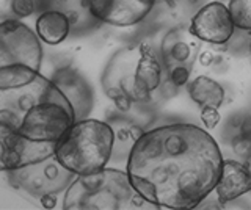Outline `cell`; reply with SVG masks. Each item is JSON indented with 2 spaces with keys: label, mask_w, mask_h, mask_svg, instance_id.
<instances>
[{
  "label": "cell",
  "mask_w": 251,
  "mask_h": 210,
  "mask_svg": "<svg viewBox=\"0 0 251 210\" xmlns=\"http://www.w3.org/2000/svg\"><path fill=\"white\" fill-rule=\"evenodd\" d=\"M223 155L215 138L187 122L146 130L133 141L126 173L157 209H196L215 190Z\"/></svg>",
  "instance_id": "cell-1"
},
{
  "label": "cell",
  "mask_w": 251,
  "mask_h": 210,
  "mask_svg": "<svg viewBox=\"0 0 251 210\" xmlns=\"http://www.w3.org/2000/svg\"><path fill=\"white\" fill-rule=\"evenodd\" d=\"M75 119L57 82L24 65L0 68V171L50 160Z\"/></svg>",
  "instance_id": "cell-2"
},
{
  "label": "cell",
  "mask_w": 251,
  "mask_h": 210,
  "mask_svg": "<svg viewBox=\"0 0 251 210\" xmlns=\"http://www.w3.org/2000/svg\"><path fill=\"white\" fill-rule=\"evenodd\" d=\"M115 140V130L108 122L75 119L60 138L53 157L74 176L96 173L107 166Z\"/></svg>",
  "instance_id": "cell-3"
},
{
  "label": "cell",
  "mask_w": 251,
  "mask_h": 210,
  "mask_svg": "<svg viewBox=\"0 0 251 210\" xmlns=\"http://www.w3.org/2000/svg\"><path fill=\"white\" fill-rule=\"evenodd\" d=\"M127 173L102 168L96 173L77 176L63 198L65 210H127L133 209L135 194Z\"/></svg>",
  "instance_id": "cell-4"
},
{
  "label": "cell",
  "mask_w": 251,
  "mask_h": 210,
  "mask_svg": "<svg viewBox=\"0 0 251 210\" xmlns=\"http://www.w3.org/2000/svg\"><path fill=\"white\" fill-rule=\"evenodd\" d=\"M43 47L39 36L21 21L0 22V68L24 65L39 71Z\"/></svg>",
  "instance_id": "cell-5"
},
{
  "label": "cell",
  "mask_w": 251,
  "mask_h": 210,
  "mask_svg": "<svg viewBox=\"0 0 251 210\" xmlns=\"http://www.w3.org/2000/svg\"><path fill=\"white\" fill-rule=\"evenodd\" d=\"M234 28L229 8L217 0L201 6L188 25V30L196 40L215 46H223L229 41L234 35Z\"/></svg>",
  "instance_id": "cell-6"
},
{
  "label": "cell",
  "mask_w": 251,
  "mask_h": 210,
  "mask_svg": "<svg viewBox=\"0 0 251 210\" xmlns=\"http://www.w3.org/2000/svg\"><path fill=\"white\" fill-rule=\"evenodd\" d=\"M157 0H86L93 18L113 27H132L152 11Z\"/></svg>",
  "instance_id": "cell-7"
},
{
  "label": "cell",
  "mask_w": 251,
  "mask_h": 210,
  "mask_svg": "<svg viewBox=\"0 0 251 210\" xmlns=\"http://www.w3.org/2000/svg\"><path fill=\"white\" fill-rule=\"evenodd\" d=\"M162 65L149 43L138 44V55L133 68V102H149L151 94L160 87Z\"/></svg>",
  "instance_id": "cell-8"
},
{
  "label": "cell",
  "mask_w": 251,
  "mask_h": 210,
  "mask_svg": "<svg viewBox=\"0 0 251 210\" xmlns=\"http://www.w3.org/2000/svg\"><path fill=\"white\" fill-rule=\"evenodd\" d=\"M251 191V169L248 163L223 160L222 174L215 185V198L220 206L232 202Z\"/></svg>",
  "instance_id": "cell-9"
},
{
  "label": "cell",
  "mask_w": 251,
  "mask_h": 210,
  "mask_svg": "<svg viewBox=\"0 0 251 210\" xmlns=\"http://www.w3.org/2000/svg\"><path fill=\"white\" fill-rule=\"evenodd\" d=\"M195 36L190 30L184 28H173L165 35L162 41V52L165 58H171L173 61L180 65L190 63L195 55V49H200L198 43H195Z\"/></svg>",
  "instance_id": "cell-10"
},
{
  "label": "cell",
  "mask_w": 251,
  "mask_h": 210,
  "mask_svg": "<svg viewBox=\"0 0 251 210\" xmlns=\"http://www.w3.org/2000/svg\"><path fill=\"white\" fill-rule=\"evenodd\" d=\"M71 30V19L61 11H44L36 19V33L39 40L49 46H57L68 38Z\"/></svg>",
  "instance_id": "cell-11"
},
{
  "label": "cell",
  "mask_w": 251,
  "mask_h": 210,
  "mask_svg": "<svg viewBox=\"0 0 251 210\" xmlns=\"http://www.w3.org/2000/svg\"><path fill=\"white\" fill-rule=\"evenodd\" d=\"M188 96L200 107L220 108L225 102V90L218 82L207 75H198L187 85Z\"/></svg>",
  "instance_id": "cell-12"
},
{
  "label": "cell",
  "mask_w": 251,
  "mask_h": 210,
  "mask_svg": "<svg viewBox=\"0 0 251 210\" xmlns=\"http://www.w3.org/2000/svg\"><path fill=\"white\" fill-rule=\"evenodd\" d=\"M227 8L235 28L251 32V0H229Z\"/></svg>",
  "instance_id": "cell-13"
},
{
  "label": "cell",
  "mask_w": 251,
  "mask_h": 210,
  "mask_svg": "<svg viewBox=\"0 0 251 210\" xmlns=\"http://www.w3.org/2000/svg\"><path fill=\"white\" fill-rule=\"evenodd\" d=\"M168 77L176 87H184V85H187L188 80H190V68L177 63L176 66L170 68Z\"/></svg>",
  "instance_id": "cell-14"
},
{
  "label": "cell",
  "mask_w": 251,
  "mask_h": 210,
  "mask_svg": "<svg viewBox=\"0 0 251 210\" xmlns=\"http://www.w3.org/2000/svg\"><path fill=\"white\" fill-rule=\"evenodd\" d=\"M231 146H232V151L237 154L240 159L247 160V162L250 160V157H251V140L242 137L239 134L237 137L232 138Z\"/></svg>",
  "instance_id": "cell-15"
},
{
  "label": "cell",
  "mask_w": 251,
  "mask_h": 210,
  "mask_svg": "<svg viewBox=\"0 0 251 210\" xmlns=\"http://www.w3.org/2000/svg\"><path fill=\"white\" fill-rule=\"evenodd\" d=\"M11 11L18 18H28L35 13V0H11Z\"/></svg>",
  "instance_id": "cell-16"
},
{
  "label": "cell",
  "mask_w": 251,
  "mask_h": 210,
  "mask_svg": "<svg viewBox=\"0 0 251 210\" xmlns=\"http://www.w3.org/2000/svg\"><path fill=\"white\" fill-rule=\"evenodd\" d=\"M200 118H201V122L207 129H214L218 126L220 119H222V115H220L218 108H215V107H201Z\"/></svg>",
  "instance_id": "cell-17"
},
{
  "label": "cell",
  "mask_w": 251,
  "mask_h": 210,
  "mask_svg": "<svg viewBox=\"0 0 251 210\" xmlns=\"http://www.w3.org/2000/svg\"><path fill=\"white\" fill-rule=\"evenodd\" d=\"M112 100H113L115 107H116L120 112H129V110H130V107H132V99H130L129 96H126V94H118V96L113 97Z\"/></svg>",
  "instance_id": "cell-18"
},
{
  "label": "cell",
  "mask_w": 251,
  "mask_h": 210,
  "mask_svg": "<svg viewBox=\"0 0 251 210\" xmlns=\"http://www.w3.org/2000/svg\"><path fill=\"white\" fill-rule=\"evenodd\" d=\"M215 53L214 52H210V50H202L200 52V55H198V61H200V65L204 66V68H209L215 63Z\"/></svg>",
  "instance_id": "cell-19"
},
{
  "label": "cell",
  "mask_w": 251,
  "mask_h": 210,
  "mask_svg": "<svg viewBox=\"0 0 251 210\" xmlns=\"http://www.w3.org/2000/svg\"><path fill=\"white\" fill-rule=\"evenodd\" d=\"M239 134L242 137H245L248 140H251V115L245 116V118L240 119V124H239Z\"/></svg>",
  "instance_id": "cell-20"
},
{
  "label": "cell",
  "mask_w": 251,
  "mask_h": 210,
  "mask_svg": "<svg viewBox=\"0 0 251 210\" xmlns=\"http://www.w3.org/2000/svg\"><path fill=\"white\" fill-rule=\"evenodd\" d=\"M41 206L44 207V209H53L55 206H57V198H55V194L52 193V191H49V193H43L41 194Z\"/></svg>",
  "instance_id": "cell-21"
},
{
  "label": "cell",
  "mask_w": 251,
  "mask_h": 210,
  "mask_svg": "<svg viewBox=\"0 0 251 210\" xmlns=\"http://www.w3.org/2000/svg\"><path fill=\"white\" fill-rule=\"evenodd\" d=\"M157 2H163V3H167V2H173V0H157Z\"/></svg>",
  "instance_id": "cell-22"
},
{
  "label": "cell",
  "mask_w": 251,
  "mask_h": 210,
  "mask_svg": "<svg viewBox=\"0 0 251 210\" xmlns=\"http://www.w3.org/2000/svg\"><path fill=\"white\" fill-rule=\"evenodd\" d=\"M248 166H250V169H251V157H250V160H248Z\"/></svg>",
  "instance_id": "cell-23"
},
{
  "label": "cell",
  "mask_w": 251,
  "mask_h": 210,
  "mask_svg": "<svg viewBox=\"0 0 251 210\" xmlns=\"http://www.w3.org/2000/svg\"><path fill=\"white\" fill-rule=\"evenodd\" d=\"M248 49H250V52H251V41H250V46H248Z\"/></svg>",
  "instance_id": "cell-24"
}]
</instances>
